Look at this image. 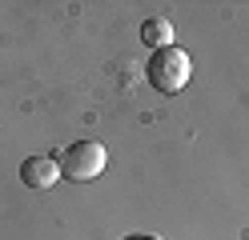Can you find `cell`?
<instances>
[{
    "instance_id": "5",
    "label": "cell",
    "mask_w": 249,
    "mask_h": 240,
    "mask_svg": "<svg viewBox=\"0 0 249 240\" xmlns=\"http://www.w3.org/2000/svg\"><path fill=\"white\" fill-rule=\"evenodd\" d=\"M124 240H157V236H124Z\"/></svg>"
},
{
    "instance_id": "3",
    "label": "cell",
    "mask_w": 249,
    "mask_h": 240,
    "mask_svg": "<svg viewBox=\"0 0 249 240\" xmlns=\"http://www.w3.org/2000/svg\"><path fill=\"white\" fill-rule=\"evenodd\" d=\"M20 180L28 188H53L60 180V160H53V156H28L20 164Z\"/></svg>"
},
{
    "instance_id": "4",
    "label": "cell",
    "mask_w": 249,
    "mask_h": 240,
    "mask_svg": "<svg viewBox=\"0 0 249 240\" xmlns=\"http://www.w3.org/2000/svg\"><path fill=\"white\" fill-rule=\"evenodd\" d=\"M141 40L153 48V52L173 48V24H169V20H145V24H141Z\"/></svg>"
},
{
    "instance_id": "1",
    "label": "cell",
    "mask_w": 249,
    "mask_h": 240,
    "mask_svg": "<svg viewBox=\"0 0 249 240\" xmlns=\"http://www.w3.org/2000/svg\"><path fill=\"white\" fill-rule=\"evenodd\" d=\"M105 164H108V152H105L101 140H72L69 148L60 152V176H65V180H76V184L97 180L105 172Z\"/></svg>"
},
{
    "instance_id": "2",
    "label": "cell",
    "mask_w": 249,
    "mask_h": 240,
    "mask_svg": "<svg viewBox=\"0 0 249 240\" xmlns=\"http://www.w3.org/2000/svg\"><path fill=\"white\" fill-rule=\"evenodd\" d=\"M145 72H149V84L157 92H181L185 84H189L193 64H189V56H185L181 48H161V52L149 56V68Z\"/></svg>"
}]
</instances>
